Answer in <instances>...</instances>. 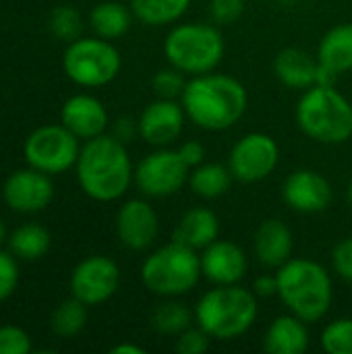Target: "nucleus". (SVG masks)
<instances>
[{"instance_id":"14","label":"nucleus","mask_w":352,"mask_h":354,"mask_svg":"<svg viewBox=\"0 0 352 354\" xmlns=\"http://www.w3.org/2000/svg\"><path fill=\"white\" fill-rule=\"evenodd\" d=\"M139 120V137L151 147H170L176 143L185 131V108L180 100L158 97L149 102Z\"/></svg>"},{"instance_id":"15","label":"nucleus","mask_w":352,"mask_h":354,"mask_svg":"<svg viewBox=\"0 0 352 354\" xmlns=\"http://www.w3.org/2000/svg\"><path fill=\"white\" fill-rule=\"evenodd\" d=\"M160 218L147 199H129L116 214V236L129 251H147L158 241Z\"/></svg>"},{"instance_id":"36","label":"nucleus","mask_w":352,"mask_h":354,"mask_svg":"<svg viewBox=\"0 0 352 354\" xmlns=\"http://www.w3.org/2000/svg\"><path fill=\"white\" fill-rule=\"evenodd\" d=\"M19 282V263L17 257L8 251L0 249V303L6 301Z\"/></svg>"},{"instance_id":"13","label":"nucleus","mask_w":352,"mask_h":354,"mask_svg":"<svg viewBox=\"0 0 352 354\" xmlns=\"http://www.w3.org/2000/svg\"><path fill=\"white\" fill-rule=\"evenodd\" d=\"M4 203L19 214H37L54 199V183L50 174L35 168L15 170L2 187Z\"/></svg>"},{"instance_id":"6","label":"nucleus","mask_w":352,"mask_h":354,"mask_svg":"<svg viewBox=\"0 0 352 354\" xmlns=\"http://www.w3.org/2000/svg\"><path fill=\"white\" fill-rule=\"evenodd\" d=\"M224 35L216 23H178L164 39V56L168 64L187 77L216 71L224 58Z\"/></svg>"},{"instance_id":"39","label":"nucleus","mask_w":352,"mask_h":354,"mask_svg":"<svg viewBox=\"0 0 352 354\" xmlns=\"http://www.w3.org/2000/svg\"><path fill=\"white\" fill-rule=\"evenodd\" d=\"M112 135L116 139H120L122 143H129L135 135H139V120L131 118V116H120L114 120L112 127Z\"/></svg>"},{"instance_id":"25","label":"nucleus","mask_w":352,"mask_h":354,"mask_svg":"<svg viewBox=\"0 0 352 354\" xmlns=\"http://www.w3.org/2000/svg\"><path fill=\"white\" fill-rule=\"evenodd\" d=\"M234 176L228 168V164H216V162H203L195 168H191L189 174V187L191 191L201 199H220L230 191Z\"/></svg>"},{"instance_id":"3","label":"nucleus","mask_w":352,"mask_h":354,"mask_svg":"<svg viewBox=\"0 0 352 354\" xmlns=\"http://www.w3.org/2000/svg\"><path fill=\"white\" fill-rule=\"evenodd\" d=\"M278 299L307 324L322 322L334 303L332 274L313 259H288L276 270Z\"/></svg>"},{"instance_id":"42","label":"nucleus","mask_w":352,"mask_h":354,"mask_svg":"<svg viewBox=\"0 0 352 354\" xmlns=\"http://www.w3.org/2000/svg\"><path fill=\"white\" fill-rule=\"evenodd\" d=\"M6 236H8V230H6V224H4V220L0 218V247L4 245Z\"/></svg>"},{"instance_id":"28","label":"nucleus","mask_w":352,"mask_h":354,"mask_svg":"<svg viewBox=\"0 0 352 354\" xmlns=\"http://www.w3.org/2000/svg\"><path fill=\"white\" fill-rule=\"evenodd\" d=\"M193 322H195V313L185 303H180L178 297L164 299L162 303H158L149 317V324L158 334L174 336V338L187 328H191Z\"/></svg>"},{"instance_id":"23","label":"nucleus","mask_w":352,"mask_h":354,"mask_svg":"<svg viewBox=\"0 0 352 354\" xmlns=\"http://www.w3.org/2000/svg\"><path fill=\"white\" fill-rule=\"evenodd\" d=\"M317 62L336 79L352 71V23H340L326 31L317 48Z\"/></svg>"},{"instance_id":"37","label":"nucleus","mask_w":352,"mask_h":354,"mask_svg":"<svg viewBox=\"0 0 352 354\" xmlns=\"http://www.w3.org/2000/svg\"><path fill=\"white\" fill-rule=\"evenodd\" d=\"M332 270L338 278L352 284V236L340 241L332 251Z\"/></svg>"},{"instance_id":"2","label":"nucleus","mask_w":352,"mask_h":354,"mask_svg":"<svg viewBox=\"0 0 352 354\" xmlns=\"http://www.w3.org/2000/svg\"><path fill=\"white\" fill-rule=\"evenodd\" d=\"M75 170L83 193L102 203L124 197L135 176L127 143L106 133L81 145Z\"/></svg>"},{"instance_id":"18","label":"nucleus","mask_w":352,"mask_h":354,"mask_svg":"<svg viewBox=\"0 0 352 354\" xmlns=\"http://www.w3.org/2000/svg\"><path fill=\"white\" fill-rule=\"evenodd\" d=\"M60 122L81 141H87L104 135L110 124V118L106 106L95 95L75 93L62 104Z\"/></svg>"},{"instance_id":"22","label":"nucleus","mask_w":352,"mask_h":354,"mask_svg":"<svg viewBox=\"0 0 352 354\" xmlns=\"http://www.w3.org/2000/svg\"><path fill=\"white\" fill-rule=\"evenodd\" d=\"M218 234H220V220L216 212L199 205V207H191L180 216L172 239L195 251H203L207 245H212L218 239Z\"/></svg>"},{"instance_id":"43","label":"nucleus","mask_w":352,"mask_h":354,"mask_svg":"<svg viewBox=\"0 0 352 354\" xmlns=\"http://www.w3.org/2000/svg\"><path fill=\"white\" fill-rule=\"evenodd\" d=\"M346 199H349V203L352 205V180H351V185L346 187Z\"/></svg>"},{"instance_id":"27","label":"nucleus","mask_w":352,"mask_h":354,"mask_svg":"<svg viewBox=\"0 0 352 354\" xmlns=\"http://www.w3.org/2000/svg\"><path fill=\"white\" fill-rule=\"evenodd\" d=\"M8 245H10V253L17 259L37 261L50 251L52 239H50V232L41 224L29 222V224H21L19 228L12 230Z\"/></svg>"},{"instance_id":"8","label":"nucleus","mask_w":352,"mask_h":354,"mask_svg":"<svg viewBox=\"0 0 352 354\" xmlns=\"http://www.w3.org/2000/svg\"><path fill=\"white\" fill-rule=\"evenodd\" d=\"M122 66L118 48L104 37H77L62 56L66 77L81 87H104L112 83Z\"/></svg>"},{"instance_id":"20","label":"nucleus","mask_w":352,"mask_h":354,"mask_svg":"<svg viewBox=\"0 0 352 354\" xmlns=\"http://www.w3.org/2000/svg\"><path fill=\"white\" fill-rule=\"evenodd\" d=\"M309 324L295 313L278 315L263 334V351L270 354H305L309 351Z\"/></svg>"},{"instance_id":"7","label":"nucleus","mask_w":352,"mask_h":354,"mask_svg":"<svg viewBox=\"0 0 352 354\" xmlns=\"http://www.w3.org/2000/svg\"><path fill=\"white\" fill-rule=\"evenodd\" d=\"M201 276L199 251L174 239L168 245L151 251L141 263L143 286L162 299H174L191 292L199 284Z\"/></svg>"},{"instance_id":"9","label":"nucleus","mask_w":352,"mask_h":354,"mask_svg":"<svg viewBox=\"0 0 352 354\" xmlns=\"http://www.w3.org/2000/svg\"><path fill=\"white\" fill-rule=\"evenodd\" d=\"M81 139L73 135L62 122L60 124H44L37 127L23 143V156L25 162L41 170L50 176L62 174L71 168H75L79 151H81Z\"/></svg>"},{"instance_id":"4","label":"nucleus","mask_w":352,"mask_h":354,"mask_svg":"<svg viewBox=\"0 0 352 354\" xmlns=\"http://www.w3.org/2000/svg\"><path fill=\"white\" fill-rule=\"evenodd\" d=\"M195 324L212 340H234L247 334L257 322L259 305L253 290L241 284L214 286L197 301Z\"/></svg>"},{"instance_id":"35","label":"nucleus","mask_w":352,"mask_h":354,"mask_svg":"<svg viewBox=\"0 0 352 354\" xmlns=\"http://www.w3.org/2000/svg\"><path fill=\"white\" fill-rule=\"evenodd\" d=\"M210 19L218 27L232 25L245 10V0H210Z\"/></svg>"},{"instance_id":"1","label":"nucleus","mask_w":352,"mask_h":354,"mask_svg":"<svg viewBox=\"0 0 352 354\" xmlns=\"http://www.w3.org/2000/svg\"><path fill=\"white\" fill-rule=\"evenodd\" d=\"M180 104L187 120L195 127L220 133L232 129L245 116L249 93L239 79L212 71L187 81Z\"/></svg>"},{"instance_id":"38","label":"nucleus","mask_w":352,"mask_h":354,"mask_svg":"<svg viewBox=\"0 0 352 354\" xmlns=\"http://www.w3.org/2000/svg\"><path fill=\"white\" fill-rule=\"evenodd\" d=\"M176 151H178V156L183 158V162L189 168H195V166H199V164L205 162V147H203L201 141H195V139L185 141V143H180L176 147Z\"/></svg>"},{"instance_id":"10","label":"nucleus","mask_w":352,"mask_h":354,"mask_svg":"<svg viewBox=\"0 0 352 354\" xmlns=\"http://www.w3.org/2000/svg\"><path fill=\"white\" fill-rule=\"evenodd\" d=\"M191 168L183 162L176 149L156 147L137 166L133 183L141 195L149 199H164L176 195L189 183Z\"/></svg>"},{"instance_id":"26","label":"nucleus","mask_w":352,"mask_h":354,"mask_svg":"<svg viewBox=\"0 0 352 354\" xmlns=\"http://www.w3.org/2000/svg\"><path fill=\"white\" fill-rule=\"evenodd\" d=\"M191 6V0H129L133 17L149 27L178 23Z\"/></svg>"},{"instance_id":"24","label":"nucleus","mask_w":352,"mask_h":354,"mask_svg":"<svg viewBox=\"0 0 352 354\" xmlns=\"http://www.w3.org/2000/svg\"><path fill=\"white\" fill-rule=\"evenodd\" d=\"M133 19V10L116 0H104L95 4L89 12V25L93 33L110 41L122 37L131 29Z\"/></svg>"},{"instance_id":"33","label":"nucleus","mask_w":352,"mask_h":354,"mask_svg":"<svg viewBox=\"0 0 352 354\" xmlns=\"http://www.w3.org/2000/svg\"><path fill=\"white\" fill-rule=\"evenodd\" d=\"M33 351L31 336L19 326L0 328V354H29Z\"/></svg>"},{"instance_id":"12","label":"nucleus","mask_w":352,"mask_h":354,"mask_svg":"<svg viewBox=\"0 0 352 354\" xmlns=\"http://www.w3.org/2000/svg\"><path fill=\"white\" fill-rule=\"evenodd\" d=\"M120 284V270L106 255H89L79 261L71 274V295L87 307L110 301Z\"/></svg>"},{"instance_id":"11","label":"nucleus","mask_w":352,"mask_h":354,"mask_svg":"<svg viewBox=\"0 0 352 354\" xmlns=\"http://www.w3.org/2000/svg\"><path fill=\"white\" fill-rule=\"evenodd\" d=\"M280 162V147L268 133L243 135L228 156V168L234 180L259 183L268 178Z\"/></svg>"},{"instance_id":"30","label":"nucleus","mask_w":352,"mask_h":354,"mask_svg":"<svg viewBox=\"0 0 352 354\" xmlns=\"http://www.w3.org/2000/svg\"><path fill=\"white\" fill-rule=\"evenodd\" d=\"M50 31L54 33V37L68 41V44L75 41L77 37H81L83 21H81L79 10L71 4L56 6L50 15Z\"/></svg>"},{"instance_id":"31","label":"nucleus","mask_w":352,"mask_h":354,"mask_svg":"<svg viewBox=\"0 0 352 354\" xmlns=\"http://www.w3.org/2000/svg\"><path fill=\"white\" fill-rule=\"evenodd\" d=\"M322 348L328 354H352V317L334 319L324 328Z\"/></svg>"},{"instance_id":"5","label":"nucleus","mask_w":352,"mask_h":354,"mask_svg":"<svg viewBox=\"0 0 352 354\" xmlns=\"http://www.w3.org/2000/svg\"><path fill=\"white\" fill-rule=\"evenodd\" d=\"M295 120L309 139L340 145L352 137V102L336 85H313L303 91Z\"/></svg>"},{"instance_id":"32","label":"nucleus","mask_w":352,"mask_h":354,"mask_svg":"<svg viewBox=\"0 0 352 354\" xmlns=\"http://www.w3.org/2000/svg\"><path fill=\"white\" fill-rule=\"evenodd\" d=\"M187 75L180 73L178 68L174 66H166V68H160L154 79H151V87H154V93L158 97H164V100H180L185 87H187Z\"/></svg>"},{"instance_id":"34","label":"nucleus","mask_w":352,"mask_h":354,"mask_svg":"<svg viewBox=\"0 0 352 354\" xmlns=\"http://www.w3.org/2000/svg\"><path fill=\"white\" fill-rule=\"evenodd\" d=\"M210 340L212 338L199 326H191L176 336L174 351L178 354H203L210 348Z\"/></svg>"},{"instance_id":"41","label":"nucleus","mask_w":352,"mask_h":354,"mask_svg":"<svg viewBox=\"0 0 352 354\" xmlns=\"http://www.w3.org/2000/svg\"><path fill=\"white\" fill-rule=\"evenodd\" d=\"M112 354H145V348L137 346V344H129V342H122V344H116L110 348Z\"/></svg>"},{"instance_id":"40","label":"nucleus","mask_w":352,"mask_h":354,"mask_svg":"<svg viewBox=\"0 0 352 354\" xmlns=\"http://www.w3.org/2000/svg\"><path fill=\"white\" fill-rule=\"evenodd\" d=\"M255 297L268 299V297H278V280H276V272L274 274H263L259 278H255L253 288Z\"/></svg>"},{"instance_id":"29","label":"nucleus","mask_w":352,"mask_h":354,"mask_svg":"<svg viewBox=\"0 0 352 354\" xmlns=\"http://www.w3.org/2000/svg\"><path fill=\"white\" fill-rule=\"evenodd\" d=\"M85 324H87V305L81 303L75 297L62 301L54 309L52 319H50L52 332L58 338H75V336H79L83 332Z\"/></svg>"},{"instance_id":"21","label":"nucleus","mask_w":352,"mask_h":354,"mask_svg":"<svg viewBox=\"0 0 352 354\" xmlns=\"http://www.w3.org/2000/svg\"><path fill=\"white\" fill-rule=\"evenodd\" d=\"M274 73L282 85L305 91L317 85L319 62L317 56H311L301 48H284L274 58Z\"/></svg>"},{"instance_id":"16","label":"nucleus","mask_w":352,"mask_h":354,"mask_svg":"<svg viewBox=\"0 0 352 354\" xmlns=\"http://www.w3.org/2000/svg\"><path fill=\"white\" fill-rule=\"evenodd\" d=\"M282 199L297 214H322L332 205L334 189L317 170L301 168L286 176L282 185Z\"/></svg>"},{"instance_id":"17","label":"nucleus","mask_w":352,"mask_h":354,"mask_svg":"<svg viewBox=\"0 0 352 354\" xmlns=\"http://www.w3.org/2000/svg\"><path fill=\"white\" fill-rule=\"evenodd\" d=\"M201 255V272L207 282L214 286H228V284H241V280L247 276L249 259L241 245L224 239H216L212 245H207Z\"/></svg>"},{"instance_id":"19","label":"nucleus","mask_w":352,"mask_h":354,"mask_svg":"<svg viewBox=\"0 0 352 354\" xmlns=\"http://www.w3.org/2000/svg\"><path fill=\"white\" fill-rule=\"evenodd\" d=\"M253 251L263 268L278 270L288 259H293L295 239L290 228L278 218H270L261 222L253 239Z\"/></svg>"}]
</instances>
